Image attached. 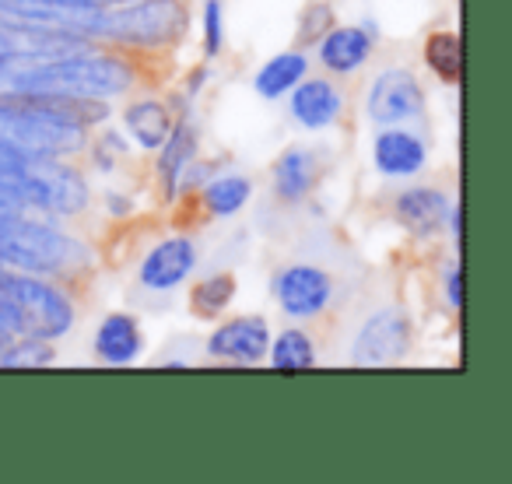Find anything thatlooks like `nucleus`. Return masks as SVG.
Wrapping results in <instances>:
<instances>
[{
    "mask_svg": "<svg viewBox=\"0 0 512 484\" xmlns=\"http://www.w3.org/2000/svg\"><path fill=\"white\" fill-rule=\"evenodd\" d=\"M449 197L435 186H411V190L397 193L393 200V218L407 228L418 239H428V235L442 232V225L449 221Z\"/></svg>",
    "mask_w": 512,
    "mask_h": 484,
    "instance_id": "obj_13",
    "label": "nucleus"
},
{
    "mask_svg": "<svg viewBox=\"0 0 512 484\" xmlns=\"http://www.w3.org/2000/svg\"><path fill=\"white\" fill-rule=\"evenodd\" d=\"M425 64L442 81H460V36L456 32H432L425 43Z\"/></svg>",
    "mask_w": 512,
    "mask_h": 484,
    "instance_id": "obj_24",
    "label": "nucleus"
},
{
    "mask_svg": "<svg viewBox=\"0 0 512 484\" xmlns=\"http://www.w3.org/2000/svg\"><path fill=\"white\" fill-rule=\"evenodd\" d=\"M197 260H200L197 242H193L190 235H172V239L158 242L155 250L141 260L137 281H141V288H148V292H172V288L190 278Z\"/></svg>",
    "mask_w": 512,
    "mask_h": 484,
    "instance_id": "obj_10",
    "label": "nucleus"
},
{
    "mask_svg": "<svg viewBox=\"0 0 512 484\" xmlns=\"http://www.w3.org/2000/svg\"><path fill=\"white\" fill-rule=\"evenodd\" d=\"M193 155H197V127L193 120H176L162 144V155H158V179H162L165 200L176 197V186Z\"/></svg>",
    "mask_w": 512,
    "mask_h": 484,
    "instance_id": "obj_18",
    "label": "nucleus"
},
{
    "mask_svg": "<svg viewBox=\"0 0 512 484\" xmlns=\"http://www.w3.org/2000/svg\"><path fill=\"white\" fill-rule=\"evenodd\" d=\"M123 120H127V130L134 134V141L148 151L162 148L165 137H169V130H172V113L158 99H148V95L130 102Z\"/></svg>",
    "mask_w": 512,
    "mask_h": 484,
    "instance_id": "obj_19",
    "label": "nucleus"
},
{
    "mask_svg": "<svg viewBox=\"0 0 512 484\" xmlns=\"http://www.w3.org/2000/svg\"><path fill=\"white\" fill-rule=\"evenodd\" d=\"M411 348V320L400 306H383L362 323L355 344H351V362L355 365H393Z\"/></svg>",
    "mask_w": 512,
    "mask_h": 484,
    "instance_id": "obj_9",
    "label": "nucleus"
},
{
    "mask_svg": "<svg viewBox=\"0 0 512 484\" xmlns=\"http://www.w3.org/2000/svg\"><path fill=\"white\" fill-rule=\"evenodd\" d=\"M232 299H235L232 274H211V278H204L190 292V309H193V316H200V320H214V316H221L228 306H232Z\"/></svg>",
    "mask_w": 512,
    "mask_h": 484,
    "instance_id": "obj_23",
    "label": "nucleus"
},
{
    "mask_svg": "<svg viewBox=\"0 0 512 484\" xmlns=\"http://www.w3.org/2000/svg\"><path fill=\"white\" fill-rule=\"evenodd\" d=\"M0 299L8 302L25 337L57 341V337L71 334L78 323V302L71 299V292L43 274L0 264Z\"/></svg>",
    "mask_w": 512,
    "mask_h": 484,
    "instance_id": "obj_4",
    "label": "nucleus"
},
{
    "mask_svg": "<svg viewBox=\"0 0 512 484\" xmlns=\"http://www.w3.org/2000/svg\"><path fill=\"white\" fill-rule=\"evenodd\" d=\"M306 71H309L306 53H299V50L278 53V57H271L264 67H260L253 85L264 99H281V95H288L302 78H306Z\"/></svg>",
    "mask_w": 512,
    "mask_h": 484,
    "instance_id": "obj_20",
    "label": "nucleus"
},
{
    "mask_svg": "<svg viewBox=\"0 0 512 484\" xmlns=\"http://www.w3.org/2000/svg\"><path fill=\"white\" fill-rule=\"evenodd\" d=\"M372 162L383 176H414V172L425 169L428 148L418 134H411L407 127H383L372 144Z\"/></svg>",
    "mask_w": 512,
    "mask_h": 484,
    "instance_id": "obj_14",
    "label": "nucleus"
},
{
    "mask_svg": "<svg viewBox=\"0 0 512 484\" xmlns=\"http://www.w3.org/2000/svg\"><path fill=\"white\" fill-rule=\"evenodd\" d=\"M4 214H32V207L25 204L11 186L0 183V218H4Z\"/></svg>",
    "mask_w": 512,
    "mask_h": 484,
    "instance_id": "obj_27",
    "label": "nucleus"
},
{
    "mask_svg": "<svg viewBox=\"0 0 512 484\" xmlns=\"http://www.w3.org/2000/svg\"><path fill=\"white\" fill-rule=\"evenodd\" d=\"M141 327L130 313H109L95 330V355L106 365H127L141 355Z\"/></svg>",
    "mask_w": 512,
    "mask_h": 484,
    "instance_id": "obj_17",
    "label": "nucleus"
},
{
    "mask_svg": "<svg viewBox=\"0 0 512 484\" xmlns=\"http://www.w3.org/2000/svg\"><path fill=\"white\" fill-rule=\"evenodd\" d=\"M267 348H271V330H267L264 316H239V320H228L207 337V355L218 358V362H232V365L264 362Z\"/></svg>",
    "mask_w": 512,
    "mask_h": 484,
    "instance_id": "obj_11",
    "label": "nucleus"
},
{
    "mask_svg": "<svg viewBox=\"0 0 512 484\" xmlns=\"http://www.w3.org/2000/svg\"><path fill=\"white\" fill-rule=\"evenodd\" d=\"M0 264L43 274L57 281H78L92 267V250L67 232L32 221L29 214L0 218Z\"/></svg>",
    "mask_w": 512,
    "mask_h": 484,
    "instance_id": "obj_2",
    "label": "nucleus"
},
{
    "mask_svg": "<svg viewBox=\"0 0 512 484\" xmlns=\"http://www.w3.org/2000/svg\"><path fill=\"white\" fill-rule=\"evenodd\" d=\"M249 193H253V183H249L246 176H221L214 179V183L204 186V211L214 214V218H228V214L242 211L249 200Z\"/></svg>",
    "mask_w": 512,
    "mask_h": 484,
    "instance_id": "obj_21",
    "label": "nucleus"
},
{
    "mask_svg": "<svg viewBox=\"0 0 512 484\" xmlns=\"http://www.w3.org/2000/svg\"><path fill=\"white\" fill-rule=\"evenodd\" d=\"M0 106L18 109V113H39L53 120L74 123V127H99L113 116V106L106 99L71 92H29V88H0Z\"/></svg>",
    "mask_w": 512,
    "mask_h": 484,
    "instance_id": "obj_7",
    "label": "nucleus"
},
{
    "mask_svg": "<svg viewBox=\"0 0 512 484\" xmlns=\"http://www.w3.org/2000/svg\"><path fill=\"white\" fill-rule=\"evenodd\" d=\"M292 120L302 123L306 130H323L341 116L344 109V88L334 78H302L292 88Z\"/></svg>",
    "mask_w": 512,
    "mask_h": 484,
    "instance_id": "obj_12",
    "label": "nucleus"
},
{
    "mask_svg": "<svg viewBox=\"0 0 512 484\" xmlns=\"http://www.w3.org/2000/svg\"><path fill=\"white\" fill-rule=\"evenodd\" d=\"M190 29L186 0H130L116 8L95 11L92 43L123 50L172 53Z\"/></svg>",
    "mask_w": 512,
    "mask_h": 484,
    "instance_id": "obj_3",
    "label": "nucleus"
},
{
    "mask_svg": "<svg viewBox=\"0 0 512 484\" xmlns=\"http://www.w3.org/2000/svg\"><path fill=\"white\" fill-rule=\"evenodd\" d=\"M92 151V137L85 127L53 120L39 113H18L0 106V155L22 158H85Z\"/></svg>",
    "mask_w": 512,
    "mask_h": 484,
    "instance_id": "obj_5",
    "label": "nucleus"
},
{
    "mask_svg": "<svg viewBox=\"0 0 512 484\" xmlns=\"http://www.w3.org/2000/svg\"><path fill=\"white\" fill-rule=\"evenodd\" d=\"M172 53L123 50V46H92V50L53 57L43 64L22 67L8 78L4 88H29V92H71L92 99L130 95L165 81L169 67H155Z\"/></svg>",
    "mask_w": 512,
    "mask_h": 484,
    "instance_id": "obj_1",
    "label": "nucleus"
},
{
    "mask_svg": "<svg viewBox=\"0 0 512 484\" xmlns=\"http://www.w3.org/2000/svg\"><path fill=\"white\" fill-rule=\"evenodd\" d=\"M337 281L316 264H288L274 278V299L292 320H320L334 306Z\"/></svg>",
    "mask_w": 512,
    "mask_h": 484,
    "instance_id": "obj_8",
    "label": "nucleus"
},
{
    "mask_svg": "<svg viewBox=\"0 0 512 484\" xmlns=\"http://www.w3.org/2000/svg\"><path fill=\"white\" fill-rule=\"evenodd\" d=\"M446 288H449V306H453L456 313H460V267H456V271H449Z\"/></svg>",
    "mask_w": 512,
    "mask_h": 484,
    "instance_id": "obj_28",
    "label": "nucleus"
},
{
    "mask_svg": "<svg viewBox=\"0 0 512 484\" xmlns=\"http://www.w3.org/2000/svg\"><path fill=\"white\" fill-rule=\"evenodd\" d=\"M365 109H369V120L376 127H407V123L425 116V88L414 71L390 67L372 81Z\"/></svg>",
    "mask_w": 512,
    "mask_h": 484,
    "instance_id": "obj_6",
    "label": "nucleus"
},
{
    "mask_svg": "<svg viewBox=\"0 0 512 484\" xmlns=\"http://www.w3.org/2000/svg\"><path fill=\"white\" fill-rule=\"evenodd\" d=\"M271 365L281 372H299V369H313L316 365V344L306 330L288 327L278 341L271 344Z\"/></svg>",
    "mask_w": 512,
    "mask_h": 484,
    "instance_id": "obj_22",
    "label": "nucleus"
},
{
    "mask_svg": "<svg viewBox=\"0 0 512 484\" xmlns=\"http://www.w3.org/2000/svg\"><path fill=\"white\" fill-rule=\"evenodd\" d=\"M372 46H376V36L369 29H362V25H341V29H330L320 39V64L334 78H351L355 71H362Z\"/></svg>",
    "mask_w": 512,
    "mask_h": 484,
    "instance_id": "obj_15",
    "label": "nucleus"
},
{
    "mask_svg": "<svg viewBox=\"0 0 512 484\" xmlns=\"http://www.w3.org/2000/svg\"><path fill=\"white\" fill-rule=\"evenodd\" d=\"M330 29H334V11H330V4H313V8H306V15H302L299 46L320 43V39L327 36Z\"/></svg>",
    "mask_w": 512,
    "mask_h": 484,
    "instance_id": "obj_25",
    "label": "nucleus"
},
{
    "mask_svg": "<svg viewBox=\"0 0 512 484\" xmlns=\"http://www.w3.org/2000/svg\"><path fill=\"white\" fill-rule=\"evenodd\" d=\"M271 183H274V197L285 207L302 204L316 190V183H320V158L309 148H288L278 158V165H274Z\"/></svg>",
    "mask_w": 512,
    "mask_h": 484,
    "instance_id": "obj_16",
    "label": "nucleus"
},
{
    "mask_svg": "<svg viewBox=\"0 0 512 484\" xmlns=\"http://www.w3.org/2000/svg\"><path fill=\"white\" fill-rule=\"evenodd\" d=\"M204 50L207 57L221 50V4L218 0H207L204 4Z\"/></svg>",
    "mask_w": 512,
    "mask_h": 484,
    "instance_id": "obj_26",
    "label": "nucleus"
}]
</instances>
